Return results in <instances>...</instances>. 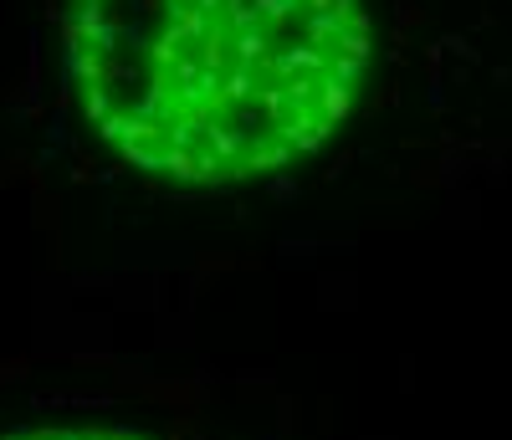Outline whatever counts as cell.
<instances>
[{"label":"cell","instance_id":"6da1fadb","mask_svg":"<svg viewBox=\"0 0 512 440\" xmlns=\"http://www.w3.org/2000/svg\"><path fill=\"white\" fill-rule=\"evenodd\" d=\"M374 57L364 0H72L67 72L134 169L241 185L313 154Z\"/></svg>","mask_w":512,"mask_h":440},{"label":"cell","instance_id":"7a4b0ae2","mask_svg":"<svg viewBox=\"0 0 512 440\" xmlns=\"http://www.w3.org/2000/svg\"><path fill=\"white\" fill-rule=\"evenodd\" d=\"M6 440H149V435H134V430H21Z\"/></svg>","mask_w":512,"mask_h":440}]
</instances>
